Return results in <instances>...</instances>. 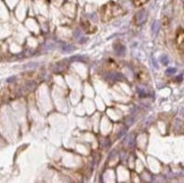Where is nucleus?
Here are the masks:
<instances>
[{
    "instance_id": "nucleus-1",
    "label": "nucleus",
    "mask_w": 184,
    "mask_h": 183,
    "mask_svg": "<svg viewBox=\"0 0 184 183\" xmlns=\"http://www.w3.org/2000/svg\"><path fill=\"white\" fill-rule=\"evenodd\" d=\"M123 14H124L123 8L119 3L113 2V1H109L107 3H105L99 10V16H101V20L103 23L110 22L111 19L120 16V15H123Z\"/></svg>"
},
{
    "instance_id": "nucleus-2",
    "label": "nucleus",
    "mask_w": 184,
    "mask_h": 183,
    "mask_svg": "<svg viewBox=\"0 0 184 183\" xmlns=\"http://www.w3.org/2000/svg\"><path fill=\"white\" fill-rule=\"evenodd\" d=\"M175 44L180 51L184 52V30L183 28H178L176 32V37H175Z\"/></svg>"
},
{
    "instance_id": "nucleus-3",
    "label": "nucleus",
    "mask_w": 184,
    "mask_h": 183,
    "mask_svg": "<svg viewBox=\"0 0 184 183\" xmlns=\"http://www.w3.org/2000/svg\"><path fill=\"white\" fill-rule=\"evenodd\" d=\"M82 26H84V28H85L86 32H88V33H94L96 30H97V28H96L95 26H93L92 24L89 23L88 20H87V22H85V23L82 24Z\"/></svg>"
},
{
    "instance_id": "nucleus-4",
    "label": "nucleus",
    "mask_w": 184,
    "mask_h": 183,
    "mask_svg": "<svg viewBox=\"0 0 184 183\" xmlns=\"http://www.w3.org/2000/svg\"><path fill=\"white\" fill-rule=\"evenodd\" d=\"M131 1L136 7H141L142 5H145L146 2H148L149 0H131Z\"/></svg>"
}]
</instances>
